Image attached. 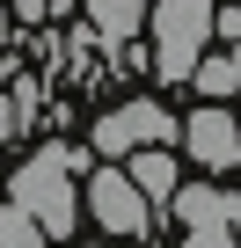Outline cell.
<instances>
[{
    "instance_id": "obj_11",
    "label": "cell",
    "mask_w": 241,
    "mask_h": 248,
    "mask_svg": "<svg viewBox=\"0 0 241 248\" xmlns=\"http://www.w3.org/2000/svg\"><path fill=\"white\" fill-rule=\"evenodd\" d=\"M0 248H44L37 219H30L22 204H8V197H0Z\"/></svg>"
},
{
    "instance_id": "obj_6",
    "label": "cell",
    "mask_w": 241,
    "mask_h": 248,
    "mask_svg": "<svg viewBox=\"0 0 241 248\" xmlns=\"http://www.w3.org/2000/svg\"><path fill=\"white\" fill-rule=\"evenodd\" d=\"M168 212H176L183 226H234V219H241V197L219 190V183H176V190H168Z\"/></svg>"
},
{
    "instance_id": "obj_3",
    "label": "cell",
    "mask_w": 241,
    "mask_h": 248,
    "mask_svg": "<svg viewBox=\"0 0 241 248\" xmlns=\"http://www.w3.org/2000/svg\"><path fill=\"white\" fill-rule=\"evenodd\" d=\"M80 219H95L110 241H139V233L154 226V204L132 190L125 168H88V175H80Z\"/></svg>"
},
{
    "instance_id": "obj_1",
    "label": "cell",
    "mask_w": 241,
    "mask_h": 248,
    "mask_svg": "<svg viewBox=\"0 0 241 248\" xmlns=\"http://www.w3.org/2000/svg\"><path fill=\"white\" fill-rule=\"evenodd\" d=\"M8 204H22L44 241H66V233L80 226V175H66L51 154H30V161L8 175Z\"/></svg>"
},
{
    "instance_id": "obj_2",
    "label": "cell",
    "mask_w": 241,
    "mask_h": 248,
    "mask_svg": "<svg viewBox=\"0 0 241 248\" xmlns=\"http://www.w3.org/2000/svg\"><path fill=\"white\" fill-rule=\"evenodd\" d=\"M146 30H154V73L190 80V66L212 44V0H146Z\"/></svg>"
},
{
    "instance_id": "obj_12",
    "label": "cell",
    "mask_w": 241,
    "mask_h": 248,
    "mask_svg": "<svg viewBox=\"0 0 241 248\" xmlns=\"http://www.w3.org/2000/svg\"><path fill=\"white\" fill-rule=\"evenodd\" d=\"M44 154H51V161L66 168V175H88V168H95V154H88V146H73V139H51Z\"/></svg>"
},
{
    "instance_id": "obj_15",
    "label": "cell",
    "mask_w": 241,
    "mask_h": 248,
    "mask_svg": "<svg viewBox=\"0 0 241 248\" xmlns=\"http://www.w3.org/2000/svg\"><path fill=\"white\" fill-rule=\"evenodd\" d=\"M8 37H15V15H8V8H0V44H8Z\"/></svg>"
},
{
    "instance_id": "obj_4",
    "label": "cell",
    "mask_w": 241,
    "mask_h": 248,
    "mask_svg": "<svg viewBox=\"0 0 241 248\" xmlns=\"http://www.w3.org/2000/svg\"><path fill=\"white\" fill-rule=\"evenodd\" d=\"M176 139V117H168V102H154V95H132V102H117V109H102L95 117V132H88V154H132V146H168Z\"/></svg>"
},
{
    "instance_id": "obj_16",
    "label": "cell",
    "mask_w": 241,
    "mask_h": 248,
    "mask_svg": "<svg viewBox=\"0 0 241 248\" xmlns=\"http://www.w3.org/2000/svg\"><path fill=\"white\" fill-rule=\"evenodd\" d=\"M102 248H110V241H102Z\"/></svg>"
},
{
    "instance_id": "obj_8",
    "label": "cell",
    "mask_w": 241,
    "mask_h": 248,
    "mask_svg": "<svg viewBox=\"0 0 241 248\" xmlns=\"http://www.w3.org/2000/svg\"><path fill=\"white\" fill-rule=\"evenodd\" d=\"M125 161H132V168H125L132 190H139L146 204H168V190H176V154H168V146H132Z\"/></svg>"
},
{
    "instance_id": "obj_13",
    "label": "cell",
    "mask_w": 241,
    "mask_h": 248,
    "mask_svg": "<svg viewBox=\"0 0 241 248\" xmlns=\"http://www.w3.org/2000/svg\"><path fill=\"white\" fill-rule=\"evenodd\" d=\"M183 248H234V226H183Z\"/></svg>"
},
{
    "instance_id": "obj_9",
    "label": "cell",
    "mask_w": 241,
    "mask_h": 248,
    "mask_svg": "<svg viewBox=\"0 0 241 248\" xmlns=\"http://www.w3.org/2000/svg\"><path fill=\"white\" fill-rule=\"evenodd\" d=\"M234 80H241V59H234V44H226V51H212V44H205V59L190 66V88H197L205 102H226V95H234Z\"/></svg>"
},
{
    "instance_id": "obj_14",
    "label": "cell",
    "mask_w": 241,
    "mask_h": 248,
    "mask_svg": "<svg viewBox=\"0 0 241 248\" xmlns=\"http://www.w3.org/2000/svg\"><path fill=\"white\" fill-rule=\"evenodd\" d=\"M44 15H51V0H15V22H30V30H37Z\"/></svg>"
},
{
    "instance_id": "obj_7",
    "label": "cell",
    "mask_w": 241,
    "mask_h": 248,
    "mask_svg": "<svg viewBox=\"0 0 241 248\" xmlns=\"http://www.w3.org/2000/svg\"><path fill=\"white\" fill-rule=\"evenodd\" d=\"M132 37H146V0H88V44L125 51Z\"/></svg>"
},
{
    "instance_id": "obj_10",
    "label": "cell",
    "mask_w": 241,
    "mask_h": 248,
    "mask_svg": "<svg viewBox=\"0 0 241 248\" xmlns=\"http://www.w3.org/2000/svg\"><path fill=\"white\" fill-rule=\"evenodd\" d=\"M30 109H37V80L30 73H8V80H0V146L30 124Z\"/></svg>"
},
{
    "instance_id": "obj_5",
    "label": "cell",
    "mask_w": 241,
    "mask_h": 248,
    "mask_svg": "<svg viewBox=\"0 0 241 248\" xmlns=\"http://www.w3.org/2000/svg\"><path fill=\"white\" fill-rule=\"evenodd\" d=\"M176 139H183V154H190L197 168H212V175H234V161H241V132H234V109H226V102L190 109V117L176 124Z\"/></svg>"
}]
</instances>
